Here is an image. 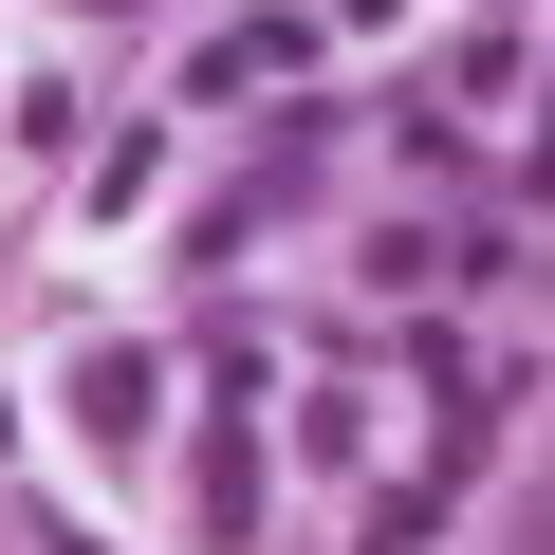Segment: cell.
Instances as JSON below:
<instances>
[{
    "mask_svg": "<svg viewBox=\"0 0 555 555\" xmlns=\"http://www.w3.org/2000/svg\"><path fill=\"white\" fill-rule=\"evenodd\" d=\"M297 56H315V38H297V20H241V38H222V56H204V93H241V75H297Z\"/></svg>",
    "mask_w": 555,
    "mask_h": 555,
    "instance_id": "7a4b0ae2",
    "label": "cell"
},
{
    "mask_svg": "<svg viewBox=\"0 0 555 555\" xmlns=\"http://www.w3.org/2000/svg\"><path fill=\"white\" fill-rule=\"evenodd\" d=\"M75 408H93V444H130V426H149V352H93V371H75Z\"/></svg>",
    "mask_w": 555,
    "mask_h": 555,
    "instance_id": "6da1fadb",
    "label": "cell"
},
{
    "mask_svg": "<svg viewBox=\"0 0 555 555\" xmlns=\"http://www.w3.org/2000/svg\"><path fill=\"white\" fill-rule=\"evenodd\" d=\"M352 555H426V500H371V537Z\"/></svg>",
    "mask_w": 555,
    "mask_h": 555,
    "instance_id": "3957f363",
    "label": "cell"
}]
</instances>
